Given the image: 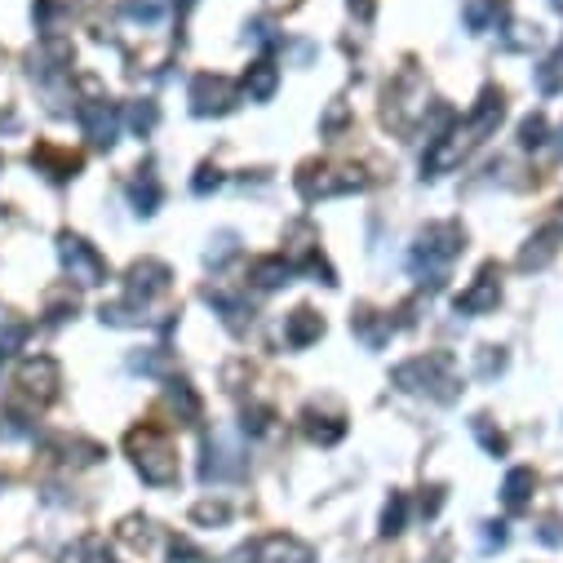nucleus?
Instances as JSON below:
<instances>
[{"label":"nucleus","instance_id":"nucleus-34","mask_svg":"<svg viewBox=\"0 0 563 563\" xmlns=\"http://www.w3.org/2000/svg\"><path fill=\"white\" fill-rule=\"evenodd\" d=\"M470 426H475L479 444H484L493 457H501V453H506V435H501V431H493V426H488V417H475V422H470Z\"/></svg>","mask_w":563,"mask_h":563},{"label":"nucleus","instance_id":"nucleus-15","mask_svg":"<svg viewBox=\"0 0 563 563\" xmlns=\"http://www.w3.org/2000/svg\"><path fill=\"white\" fill-rule=\"evenodd\" d=\"M320 333H324V320L311 311V306H298V311L284 320V342H289L293 351H306L311 342H320Z\"/></svg>","mask_w":563,"mask_h":563},{"label":"nucleus","instance_id":"nucleus-18","mask_svg":"<svg viewBox=\"0 0 563 563\" xmlns=\"http://www.w3.org/2000/svg\"><path fill=\"white\" fill-rule=\"evenodd\" d=\"M532 488H537V475H532L528 466H515L506 475V484H501V501H506V510H524Z\"/></svg>","mask_w":563,"mask_h":563},{"label":"nucleus","instance_id":"nucleus-38","mask_svg":"<svg viewBox=\"0 0 563 563\" xmlns=\"http://www.w3.org/2000/svg\"><path fill=\"white\" fill-rule=\"evenodd\" d=\"M266 426H271V413H266V408H244V431L266 435Z\"/></svg>","mask_w":563,"mask_h":563},{"label":"nucleus","instance_id":"nucleus-4","mask_svg":"<svg viewBox=\"0 0 563 563\" xmlns=\"http://www.w3.org/2000/svg\"><path fill=\"white\" fill-rule=\"evenodd\" d=\"M58 258H63V271L76 284H85V289L107 284V258H102L89 240H80V235H71V231L58 235Z\"/></svg>","mask_w":563,"mask_h":563},{"label":"nucleus","instance_id":"nucleus-3","mask_svg":"<svg viewBox=\"0 0 563 563\" xmlns=\"http://www.w3.org/2000/svg\"><path fill=\"white\" fill-rule=\"evenodd\" d=\"M133 466H138V475L147 479L151 488H169L173 479H178V457H173L169 439L160 426H138V431H129L125 439Z\"/></svg>","mask_w":563,"mask_h":563},{"label":"nucleus","instance_id":"nucleus-20","mask_svg":"<svg viewBox=\"0 0 563 563\" xmlns=\"http://www.w3.org/2000/svg\"><path fill=\"white\" fill-rule=\"evenodd\" d=\"M351 329L360 333V342L364 346H386V337H391V320H382V315H373V311H355L351 315Z\"/></svg>","mask_w":563,"mask_h":563},{"label":"nucleus","instance_id":"nucleus-44","mask_svg":"<svg viewBox=\"0 0 563 563\" xmlns=\"http://www.w3.org/2000/svg\"><path fill=\"white\" fill-rule=\"evenodd\" d=\"M559 147H563V129H559Z\"/></svg>","mask_w":563,"mask_h":563},{"label":"nucleus","instance_id":"nucleus-10","mask_svg":"<svg viewBox=\"0 0 563 563\" xmlns=\"http://www.w3.org/2000/svg\"><path fill=\"white\" fill-rule=\"evenodd\" d=\"M18 391L27 399H36V404H49L58 395V364L49 355H27L18 364Z\"/></svg>","mask_w":563,"mask_h":563},{"label":"nucleus","instance_id":"nucleus-28","mask_svg":"<svg viewBox=\"0 0 563 563\" xmlns=\"http://www.w3.org/2000/svg\"><path fill=\"white\" fill-rule=\"evenodd\" d=\"M537 89H541V94H559V89H563V49L537 67Z\"/></svg>","mask_w":563,"mask_h":563},{"label":"nucleus","instance_id":"nucleus-7","mask_svg":"<svg viewBox=\"0 0 563 563\" xmlns=\"http://www.w3.org/2000/svg\"><path fill=\"white\" fill-rule=\"evenodd\" d=\"M497 302H501V271H497L493 262H488L484 271L470 280V289H462V293L453 298V311H457V315H488Z\"/></svg>","mask_w":563,"mask_h":563},{"label":"nucleus","instance_id":"nucleus-29","mask_svg":"<svg viewBox=\"0 0 563 563\" xmlns=\"http://www.w3.org/2000/svg\"><path fill=\"white\" fill-rule=\"evenodd\" d=\"M156 120H160L156 102H133V107H129V129L138 133V138H147V133L156 129Z\"/></svg>","mask_w":563,"mask_h":563},{"label":"nucleus","instance_id":"nucleus-22","mask_svg":"<svg viewBox=\"0 0 563 563\" xmlns=\"http://www.w3.org/2000/svg\"><path fill=\"white\" fill-rule=\"evenodd\" d=\"M204 302H209L213 306V311H222V320H227V329L231 333H244V315H249V311H244V302L240 298H231V293H204Z\"/></svg>","mask_w":563,"mask_h":563},{"label":"nucleus","instance_id":"nucleus-25","mask_svg":"<svg viewBox=\"0 0 563 563\" xmlns=\"http://www.w3.org/2000/svg\"><path fill=\"white\" fill-rule=\"evenodd\" d=\"M36 426H32V417L27 413H18V408H0V439L5 444H14V439H27Z\"/></svg>","mask_w":563,"mask_h":563},{"label":"nucleus","instance_id":"nucleus-37","mask_svg":"<svg viewBox=\"0 0 563 563\" xmlns=\"http://www.w3.org/2000/svg\"><path fill=\"white\" fill-rule=\"evenodd\" d=\"M169 563H209V555L191 546L187 537H178V541H173V546H169Z\"/></svg>","mask_w":563,"mask_h":563},{"label":"nucleus","instance_id":"nucleus-30","mask_svg":"<svg viewBox=\"0 0 563 563\" xmlns=\"http://www.w3.org/2000/svg\"><path fill=\"white\" fill-rule=\"evenodd\" d=\"M27 333H32V329H27L23 320H5V329H0V364H5L9 355H14L18 346L27 342Z\"/></svg>","mask_w":563,"mask_h":563},{"label":"nucleus","instance_id":"nucleus-16","mask_svg":"<svg viewBox=\"0 0 563 563\" xmlns=\"http://www.w3.org/2000/svg\"><path fill=\"white\" fill-rule=\"evenodd\" d=\"M32 165H36L40 173H45V178L67 182V178H76L80 156H71V151H58V147H49V142H40V147L32 151Z\"/></svg>","mask_w":563,"mask_h":563},{"label":"nucleus","instance_id":"nucleus-35","mask_svg":"<svg viewBox=\"0 0 563 563\" xmlns=\"http://www.w3.org/2000/svg\"><path fill=\"white\" fill-rule=\"evenodd\" d=\"M546 142V116H528L524 125H519V147H541Z\"/></svg>","mask_w":563,"mask_h":563},{"label":"nucleus","instance_id":"nucleus-41","mask_svg":"<svg viewBox=\"0 0 563 563\" xmlns=\"http://www.w3.org/2000/svg\"><path fill=\"white\" fill-rule=\"evenodd\" d=\"M439 506H444V488H426V497H422V515H426V519H435V515H439Z\"/></svg>","mask_w":563,"mask_h":563},{"label":"nucleus","instance_id":"nucleus-23","mask_svg":"<svg viewBox=\"0 0 563 563\" xmlns=\"http://www.w3.org/2000/svg\"><path fill=\"white\" fill-rule=\"evenodd\" d=\"M306 435H311L315 444H337V439L346 435V422L342 417H320L311 408V413H306Z\"/></svg>","mask_w":563,"mask_h":563},{"label":"nucleus","instance_id":"nucleus-17","mask_svg":"<svg viewBox=\"0 0 563 563\" xmlns=\"http://www.w3.org/2000/svg\"><path fill=\"white\" fill-rule=\"evenodd\" d=\"M275 89H280V67L275 63H253L249 71H244V94H249L253 102H271Z\"/></svg>","mask_w":563,"mask_h":563},{"label":"nucleus","instance_id":"nucleus-32","mask_svg":"<svg viewBox=\"0 0 563 563\" xmlns=\"http://www.w3.org/2000/svg\"><path fill=\"white\" fill-rule=\"evenodd\" d=\"M231 253H235V235H231V231H218V240L209 244V253H204V262H209L213 271H222Z\"/></svg>","mask_w":563,"mask_h":563},{"label":"nucleus","instance_id":"nucleus-21","mask_svg":"<svg viewBox=\"0 0 563 563\" xmlns=\"http://www.w3.org/2000/svg\"><path fill=\"white\" fill-rule=\"evenodd\" d=\"M462 18H466L470 32H488V27H497V18H501V0H466Z\"/></svg>","mask_w":563,"mask_h":563},{"label":"nucleus","instance_id":"nucleus-24","mask_svg":"<svg viewBox=\"0 0 563 563\" xmlns=\"http://www.w3.org/2000/svg\"><path fill=\"white\" fill-rule=\"evenodd\" d=\"M169 404L178 408L182 422H200V395L191 391V382H169Z\"/></svg>","mask_w":563,"mask_h":563},{"label":"nucleus","instance_id":"nucleus-33","mask_svg":"<svg viewBox=\"0 0 563 563\" xmlns=\"http://www.w3.org/2000/svg\"><path fill=\"white\" fill-rule=\"evenodd\" d=\"M501 368H506V351H501V346H484V351H479V360H475V373L484 377H497Z\"/></svg>","mask_w":563,"mask_h":563},{"label":"nucleus","instance_id":"nucleus-6","mask_svg":"<svg viewBox=\"0 0 563 563\" xmlns=\"http://www.w3.org/2000/svg\"><path fill=\"white\" fill-rule=\"evenodd\" d=\"M76 116H80V129H85V138L94 142V147H116V138H120V111H116V102L85 98L76 107Z\"/></svg>","mask_w":563,"mask_h":563},{"label":"nucleus","instance_id":"nucleus-31","mask_svg":"<svg viewBox=\"0 0 563 563\" xmlns=\"http://www.w3.org/2000/svg\"><path fill=\"white\" fill-rule=\"evenodd\" d=\"M191 519H196V524H227V519H231V506H227V501H200V506L196 510H191Z\"/></svg>","mask_w":563,"mask_h":563},{"label":"nucleus","instance_id":"nucleus-12","mask_svg":"<svg viewBox=\"0 0 563 563\" xmlns=\"http://www.w3.org/2000/svg\"><path fill=\"white\" fill-rule=\"evenodd\" d=\"M258 559L262 563H311V546L298 537H289V532H271V537H262L258 546Z\"/></svg>","mask_w":563,"mask_h":563},{"label":"nucleus","instance_id":"nucleus-43","mask_svg":"<svg viewBox=\"0 0 563 563\" xmlns=\"http://www.w3.org/2000/svg\"><path fill=\"white\" fill-rule=\"evenodd\" d=\"M173 5H178V9H182V14H187V9H191V5H196V0H173Z\"/></svg>","mask_w":563,"mask_h":563},{"label":"nucleus","instance_id":"nucleus-13","mask_svg":"<svg viewBox=\"0 0 563 563\" xmlns=\"http://www.w3.org/2000/svg\"><path fill=\"white\" fill-rule=\"evenodd\" d=\"M559 240H563V227H559V222L541 227V231L528 240V249L519 253V271H541V266H550V258L559 253Z\"/></svg>","mask_w":563,"mask_h":563},{"label":"nucleus","instance_id":"nucleus-26","mask_svg":"<svg viewBox=\"0 0 563 563\" xmlns=\"http://www.w3.org/2000/svg\"><path fill=\"white\" fill-rule=\"evenodd\" d=\"M63 563H111V555H107V546H102V537H80L63 555Z\"/></svg>","mask_w":563,"mask_h":563},{"label":"nucleus","instance_id":"nucleus-8","mask_svg":"<svg viewBox=\"0 0 563 563\" xmlns=\"http://www.w3.org/2000/svg\"><path fill=\"white\" fill-rule=\"evenodd\" d=\"M244 475V453L235 444H227L222 435H213L204 444V462H200V479L204 484H227V479Z\"/></svg>","mask_w":563,"mask_h":563},{"label":"nucleus","instance_id":"nucleus-36","mask_svg":"<svg viewBox=\"0 0 563 563\" xmlns=\"http://www.w3.org/2000/svg\"><path fill=\"white\" fill-rule=\"evenodd\" d=\"M160 14H165V5H160V0H129V18H133V23H160Z\"/></svg>","mask_w":563,"mask_h":563},{"label":"nucleus","instance_id":"nucleus-27","mask_svg":"<svg viewBox=\"0 0 563 563\" xmlns=\"http://www.w3.org/2000/svg\"><path fill=\"white\" fill-rule=\"evenodd\" d=\"M404 524H408V497L391 493V501H386V510H382V537H399Z\"/></svg>","mask_w":563,"mask_h":563},{"label":"nucleus","instance_id":"nucleus-14","mask_svg":"<svg viewBox=\"0 0 563 563\" xmlns=\"http://www.w3.org/2000/svg\"><path fill=\"white\" fill-rule=\"evenodd\" d=\"M293 275H298V266L284 258V253H271V258H258L249 266V284H253V289H280V284H289Z\"/></svg>","mask_w":563,"mask_h":563},{"label":"nucleus","instance_id":"nucleus-19","mask_svg":"<svg viewBox=\"0 0 563 563\" xmlns=\"http://www.w3.org/2000/svg\"><path fill=\"white\" fill-rule=\"evenodd\" d=\"M129 204H133V213H142V218H151V213L160 209V182H156V173H138V178L129 182Z\"/></svg>","mask_w":563,"mask_h":563},{"label":"nucleus","instance_id":"nucleus-9","mask_svg":"<svg viewBox=\"0 0 563 563\" xmlns=\"http://www.w3.org/2000/svg\"><path fill=\"white\" fill-rule=\"evenodd\" d=\"M231 102H235V85L227 76L200 71V76L191 80V111H196V116H222V111H231Z\"/></svg>","mask_w":563,"mask_h":563},{"label":"nucleus","instance_id":"nucleus-11","mask_svg":"<svg viewBox=\"0 0 563 563\" xmlns=\"http://www.w3.org/2000/svg\"><path fill=\"white\" fill-rule=\"evenodd\" d=\"M165 289H169V266L165 262L142 258V262L129 266V302L133 306H142V311H147V302L160 298Z\"/></svg>","mask_w":563,"mask_h":563},{"label":"nucleus","instance_id":"nucleus-42","mask_svg":"<svg viewBox=\"0 0 563 563\" xmlns=\"http://www.w3.org/2000/svg\"><path fill=\"white\" fill-rule=\"evenodd\" d=\"M351 9H355V18H360V23H373V14H377L373 0H351Z\"/></svg>","mask_w":563,"mask_h":563},{"label":"nucleus","instance_id":"nucleus-2","mask_svg":"<svg viewBox=\"0 0 563 563\" xmlns=\"http://www.w3.org/2000/svg\"><path fill=\"white\" fill-rule=\"evenodd\" d=\"M391 382L399 391H417V395H431L439 404H453L457 395H462V386H457L453 377V360H448L444 351H431V355H417V360H404L391 373Z\"/></svg>","mask_w":563,"mask_h":563},{"label":"nucleus","instance_id":"nucleus-5","mask_svg":"<svg viewBox=\"0 0 563 563\" xmlns=\"http://www.w3.org/2000/svg\"><path fill=\"white\" fill-rule=\"evenodd\" d=\"M364 173L360 169H315L306 165L298 173V191L302 200H333V196H351V191H364Z\"/></svg>","mask_w":563,"mask_h":563},{"label":"nucleus","instance_id":"nucleus-45","mask_svg":"<svg viewBox=\"0 0 563 563\" xmlns=\"http://www.w3.org/2000/svg\"><path fill=\"white\" fill-rule=\"evenodd\" d=\"M0 488H5V475H0Z\"/></svg>","mask_w":563,"mask_h":563},{"label":"nucleus","instance_id":"nucleus-39","mask_svg":"<svg viewBox=\"0 0 563 563\" xmlns=\"http://www.w3.org/2000/svg\"><path fill=\"white\" fill-rule=\"evenodd\" d=\"M218 182H222V173L213 169V165H204V169H200V178L191 182V191H196V196H209V191L218 187Z\"/></svg>","mask_w":563,"mask_h":563},{"label":"nucleus","instance_id":"nucleus-40","mask_svg":"<svg viewBox=\"0 0 563 563\" xmlns=\"http://www.w3.org/2000/svg\"><path fill=\"white\" fill-rule=\"evenodd\" d=\"M506 537H510L506 524H484V550H501L506 546Z\"/></svg>","mask_w":563,"mask_h":563},{"label":"nucleus","instance_id":"nucleus-1","mask_svg":"<svg viewBox=\"0 0 563 563\" xmlns=\"http://www.w3.org/2000/svg\"><path fill=\"white\" fill-rule=\"evenodd\" d=\"M462 249H466L462 222H431V227L417 235L413 253H408V266H413V275L422 284L439 289V284H444V271L453 266V258H462Z\"/></svg>","mask_w":563,"mask_h":563}]
</instances>
